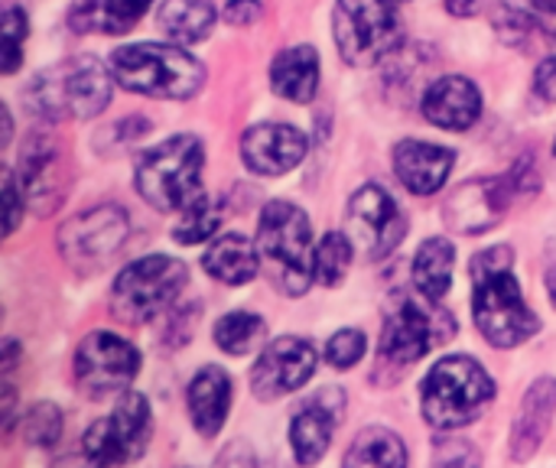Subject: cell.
I'll return each mask as SVG.
<instances>
[{
    "mask_svg": "<svg viewBox=\"0 0 556 468\" xmlns=\"http://www.w3.org/2000/svg\"><path fill=\"white\" fill-rule=\"evenodd\" d=\"M511 257H515L511 248L502 244L482 251L469 267L476 326L498 349H515L541 329L538 316L521 296V283L515 277Z\"/></svg>",
    "mask_w": 556,
    "mask_h": 468,
    "instance_id": "1",
    "label": "cell"
},
{
    "mask_svg": "<svg viewBox=\"0 0 556 468\" xmlns=\"http://www.w3.org/2000/svg\"><path fill=\"white\" fill-rule=\"evenodd\" d=\"M257 254L277 290L303 296L316 277L313 228L306 212L290 202H270L257 222Z\"/></svg>",
    "mask_w": 556,
    "mask_h": 468,
    "instance_id": "2",
    "label": "cell"
},
{
    "mask_svg": "<svg viewBox=\"0 0 556 468\" xmlns=\"http://www.w3.org/2000/svg\"><path fill=\"white\" fill-rule=\"evenodd\" d=\"M202 166H205L202 143L195 137L182 134V137H169L166 143L147 150L134 169V182H137V192L143 195V202H150L153 208L186 212L189 205L205 199Z\"/></svg>",
    "mask_w": 556,
    "mask_h": 468,
    "instance_id": "3",
    "label": "cell"
},
{
    "mask_svg": "<svg viewBox=\"0 0 556 468\" xmlns=\"http://www.w3.org/2000/svg\"><path fill=\"white\" fill-rule=\"evenodd\" d=\"M492 401H495V381L469 355L443 358L424 378L420 407H424L427 423L437 427V430L469 427L472 420H479V414Z\"/></svg>",
    "mask_w": 556,
    "mask_h": 468,
    "instance_id": "4",
    "label": "cell"
},
{
    "mask_svg": "<svg viewBox=\"0 0 556 468\" xmlns=\"http://www.w3.org/2000/svg\"><path fill=\"white\" fill-rule=\"evenodd\" d=\"M114 81L127 91L150 94V98H169L186 101L205 85V68L199 59L176 46H156V42H137L124 46L111 55Z\"/></svg>",
    "mask_w": 556,
    "mask_h": 468,
    "instance_id": "5",
    "label": "cell"
},
{
    "mask_svg": "<svg viewBox=\"0 0 556 468\" xmlns=\"http://www.w3.org/2000/svg\"><path fill=\"white\" fill-rule=\"evenodd\" d=\"M111 75L114 72L88 55L59 62L55 68H46L29 81L26 101L46 121L94 117L111 101Z\"/></svg>",
    "mask_w": 556,
    "mask_h": 468,
    "instance_id": "6",
    "label": "cell"
},
{
    "mask_svg": "<svg viewBox=\"0 0 556 468\" xmlns=\"http://www.w3.org/2000/svg\"><path fill=\"white\" fill-rule=\"evenodd\" d=\"M456 336V322L446 309L437 306L430 296H404L384 322L381 349H378V371H407L420 362L433 345L450 342Z\"/></svg>",
    "mask_w": 556,
    "mask_h": 468,
    "instance_id": "7",
    "label": "cell"
},
{
    "mask_svg": "<svg viewBox=\"0 0 556 468\" xmlns=\"http://www.w3.org/2000/svg\"><path fill=\"white\" fill-rule=\"evenodd\" d=\"M332 36L342 59L355 68L378 65L401 42V16L391 0H339Z\"/></svg>",
    "mask_w": 556,
    "mask_h": 468,
    "instance_id": "8",
    "label": "cell"
},
{
    "mask_svg": "<svg viewBox=\"0 0 556 468\" xmlns=\"http://www.w3.org/2000/svg\"><path fill=\"white\" fill-rule=\"evenodd\" d=\"M186 277L189 270L176 257H166V254L143 257L114 280L111 309L121 322H134V326L150 322L182 293Z\"/></svg>",
    "mask_w": 556,
    "mask_h": 468,
    "instance_id": "9",
    "label": "cell"
},
{
    "mask_svg": "<svg viewBox=\"0 0 556 468\" xmlns=\"http://www.w3.org/2000/svg\"><path fill=\"white\" fill-rule=\"evenodd\" d=\"M150 433H153V417L147 397L127 391L121 404L111 410V417L98 420L85 433V456L94 466H124L143 456Z\"/></svg>",
    "mask_w": 556,
    "mask_h": 468,
    "instance_id": "10",
    "label": "cell"
},
{
    "mask_svg": "<svg viewBox=\"0 0 556 468\" xmlns=\"http://www.w3.org/2000/svg\"><path fill=\"white\" fill-rule=\"evenodd\" d=\"M130 235V218L121 205H94L59 228V251L62 257L78 267L91 270L104 264Z\"/></svg>",
    "mask_w": 556,
    "mask_h": 468,
    "instance_id": "11",
    "label": "cell"
},
{
    "mask_svg": "<svg viewBox=\"0 0 556 468\" xmlns=\"http://www.w3.org/2000/svg\"><path fill=\"white\" fill-rule=\"evenodd\" d=\"M140 371V352L114 332H91L75 352V381L88 397L127 391Z\"/></svg>",
    "mask_w": 556,
    "mask_h": 468,
    "instance_id": "12",
    "label": "cell"
},
{
    "mask_svg": "<svg viewBox=\"0 0 556 468\" xmlns=\"http://www.w3.org/2000/svg\"><path fill=\"white\" fill-rule=\"evenodd\" d=\"M349 235L368 261H384L407 235V218L391 192L365 186L349 202Z\"/></svg>",
    "mask_w": 556,
    "mask_h": 468,
    "instance_id": "13",
    "label": "cell"
},
{
    "mask_svg": "<svg viewBox=\"0 0 556 468\" xmlns=\"http://www.w3.org/2000/svg\"><path fill=\"white\" fill-rule=\"evenodd\" d=\"M515 169L505 179H476L459 186L446 205H443V218L453 231L459 235H482L489 228H495L508 208V202L515 195H521V182H515Z\"/></svg>",
    "mask_w": 556,
    "mask_h": 468,
    "instance_id": "14",
    "label": "cell"
},
{
    "mask_svg": "<svg viewBox=\"0 0 556 468\" xmlns=\"http://www.w3.org/2000/svg\"><path fill=\"white\" fill-rule=\"evenodd\" d=\"M313 375L316 349L306 339H277L261 352L251 371V388L257 401H277L300 391Z\"/></svg>",
    "mask_w": 556,
    "mask_h": 468,
    "instance_id": "15",
    "label": "cell"
},
{
    "mask_svg": "<svg viewBox=\"0 0 556 468\" xmlns=\"http://www.w3.org/2000/svg\"><path fill=\"white\" fill-rule=\"evenodd\" d=\"M20 186H23V202H29L36 215H49L65 199L68 173H65V156L55 140L39 134L23 143Z\"/></svg>",
    "mask_w": 556,
    "mask_h": 468,
    "instance_id": "16",
    "label": "cell"
},
{
    "mask_svg": "<svg viewBox=\"0 0 556 468\" xmlns=\"http://www.w3.org/2000/svg\"><path fill=\"white\" fill-rule=\"evenodd\" d=\"M241 156L261 176H283L303 163L306 137L290 124H257L241 137Z\"/></svg>",
    "mask_w": 556,
    "mask_h": 468,
    "instance_id": "17",
    "label": "cell"
},
{
    "mask_svg": "<svg viewBox=\"0 0 556 468\" xmlns=\"http://www.w3.org/2000/svg\"><path fill=\"white\" fill-rule=\"evenodd\" d=\"M342 410H345V394L336 388H326L313 404H306L296 414V420L290 427V443L303 466H313L323 459V453L329 450L332 430L342 420Z\"/></svg>",
    "mask_w": 556,
    "mask_h": 468,
    "instance_id": "18",
    "label": "cell"
},
{
    "mask_svg": "<svg viewBox=\"0 0 556 468\" xmlns=\"http://www.w3.org/2000/svg\"><path fill=\"white\" fill-rule=\"evenodd\" d=\"M424 117L437 127H446V130H469L479 114H482V94L479 88L463 78V75H446V78H437L427 94H424Z\"/></svg>",
    "mask_w": 556,
    "mask_h": 468,
    "instance_id": "19",
    "label": "cell"
},
{
    "mask_svg": "<svg viewBox=\"0 0 556 468\" xmlns=\"http://www.w3.org/2000/svg\"><path fill=\"white\" fill-rule=\"evenodd\" d=\"M456 153L424 140H404L394 147V173L414 195H433L450 179Z\"/></svg>",
    "mask_w": 556,
    "mask_h": 468,
    "instance_id": "20",
    "label": "cell"
},
{
    "mask_svg": "<svg viewBox=\"0 0 556 468\" xmlns=\"http://www.w3.org/2000/svg\"><path fill=\"white\" fill-rule=\"evenodd\" d=\"M556 410V381L554 378H541L531 384V391L521 401L518 420L511 427V459L525 463L538 453V446L544 443L547 430H551V417Z\"/></svg>",
    "mask_w": 556,
    "mask_h": 468,
    "instance_id": "21",
    "label": "cell"
},
{
    "mask_svg": "<svg viewBox=\"0 0 556 468\" xmlns=\"http://www.w3.org/2000/svg\"><path fill=\"white\" fill-rule=\"evenodd\" d=\"M228 407H231V381H228V375L222 368H215V365L202 368L189 384V417H192L199 437L212 440L225 427Z\"/></svg>",
    "mask_w": 556,
    "mask_h": 468,
    "instance_id": "22",
    "label": "cell"
},
{
    "mask_svg": "<svg viewBox=\"0 0 556 468\" xmlns=\"http://www.w3.org/2000/svg\"><path fill=\"white\" fill-rule=\"evenodd\" d=\"M205 274L215 277L218 283L228 287H241L248 280L257 277L261 270V254H257V241L244 238V235H222L212 241L205 261H202Z\"/></svg>",
    "mask_w": 556,
    "mask_h": 468,
    "instance_id": "23",
    "label": "cell"
},
{
    "mask_svg": "<svg viewBox=\"0 0 556 468\" xmlns=\"http://www.w3.org/2000/svg\"><path fill=\"white\" fill-rule=\"evenodd\" d=\"M270 85L280 98L293 101V104H306L313 101L316 88H319V55L313 46H293L287 52H280L274 59L270 68Z\"/></svg>",
    "mask_w": 556,
    "mask_h": 468,
    "instance_id": "24",
    "label": "cell"
},
{
    "mask_svg": "<svg viewBox=\"0 0 556 468\" xmlns=\"http://www.w3.org/2000/svg\"><path fill=\"white\" fill-rule=\"evenodd\" d=\"M153 0H81L72 10V29L75 33H127Z\"/></svg>",
    "mask_w": 556,
    "mask_h": 468,
    "instance_id": "25",
    "label": "cell"
},
{
    "mask_svg": "<svg viewBox=\"0 0 556 468\" xmlns=\"http://www.w3.org/2000/svg\"><path fill=\"white\" fill-rule=\"evenodd\" d=\"M156 26L179 46L202 42L215 26V7L212 0H166L156 10Z\"/></svg>",
    "mask_w": 556,
    "mask_h": 468,
    "instance_id": "26",
    "label": "cell"
},
{
    "mask_svg": "<svg viewBox=\"0 0 556 468\" xmlns=\"http://www.w3.org/2000/svg\"><path fill=\"white\" fill-rule=\"evenodd\" d=\"M453 244L446 238H430L420 244L417 257H414V287L417 293L430 296V300H443L453 287Z\"/></svg>",
    "mask_w": 556,
    "mask_h": 468,
    "instance_id": "27",
    "label": "cell"
},
{
    "mask_svg": "<svg viewBox=\"0 0 556 468\" xmlns=\"http://www.w3.org/2000/svg\"><path fill=\"white\" fill-rule=\"evenodd\" d=\"M345 466L401 468L407 466V450H404V443H401L391 430L371 427V430L358 433V440L352 443V450H349V456H345Z\"/></svg>",
    "mask_w": 556,
    "mask_h": 468,
    "instance_id": "28",
    "label": "cell"
},
{
    "mask_svg": "<svg viewBox=\"0 0 556 468\" xmlns=\"http://www.w3.org/2000/svg\"><path fill=\"white\" fill-rule=\"evenodd\" d=\"M267 336V326L254 313H231L215 322V342L228 355H248L254 352Z\"/></svg>",
    "mask_w": 556,
    "mask_h": 468,
    "instance_id": "29",
    "label": "cell"
},
{
    "mask_svg": "<svg viewBox=\"0 0 556 468\" xmlns=\"http://www.w3.org/2000/svg\"><path fill=\"white\" fill-rule=\"evenodd\" d=\"M352 267V241L342 231H329L316 248V280L323 287H336Z\"/></svg>",
    "mask_w": 556,
    "mask_h": 468,
    "instance_id": "30",
    "label": "cell"
},
{
    "mask_svg": "<svg viewBox=\"0 0 556 468\" xmlns=\"http://www.w3.org/2000/svg\"><path fill=\"white\" fill-rule=\"evenodd\" d=\"M218 205L208 202V199H199L195 205H189L182 212V222L176 225V241L179 244H199V241H208L218 228Z\"/></svg>",
    "mask_w": 556,
    "mask_h": 468,
    "instance_id": "31",
    "label": "cell"
},
{
    "mask_svg": "<svg viewBox=\"0 0 556 468\" xmlns=\"http://www.w3.org/2000/svg\"><path fill=\"white\" fill-rule=\"evenodd\" d=\"M62 433V414L52 404H36L26 417H23V440L29 446H52Z\"/></svg>",
    "mask_w": 556,
    "mask_h": 468,
    "instance_id": "32",
    "label": "cell"
},
{
    "mask_svg": "<svg viewBox=\"0 0 556 468\" xmlns=\"http://www.w3.org/2000/svg\"><path fill=\"white\" fill-rule=\"evenodd\" d=\"M29 23L26 13L20 7H7L3 10V75H13L20 68V55H23V42H26Z\"/></svg>",
    "mask_w": 556,
    "mask_h": 468,
    "instance_id": "33",
    "label": "cell"
},
{
    "mask_svg": "<svg viewBox=\"0 0 556 468\" xmlns=\"http://www.w3.org/2000/svg\"><path fill=\"white\" fill-rule=\"evenodd\" d=\"M365 336L358 332V329H342V332H336L332 339H329V345H326V358H329V365L336 368V371H349V368H355L362 358H365Z\"/></svg>",
    "mask_w": 556,
    "mask_h": 468,
    "instance_id": "34",
    "label": "cell"
},
{
    "mask_svg": "<svg viewBox=\"0 0 556 468\" xmlns=\"http://www.w3.org/2000/svg\"><path fill=\"white\" fill-rule=\"evenodd\" d=\"M495 26H498V33H502L511 46L528 42L531 33H538V20H534L528 10H521V7H515V3H508V0H502V7H498V13H495Z\"/></svg>",
    "mask_w": 556,
    "mask_h": 468,
    "instance_id": "35",
    "label": "cell"
},
{
    "mask_svg": "<svg viewBox=\"0 0 556 468\" xmlns=\"http://www.w3.org/2000/svg\"><path fill=\"white\" fill-rule=\"evenodd\" d=\"M20 189H23V186H20ZM20 189H16L13 173L7 169V173H3V199H7V231H10V235L16 231L20 215H23V205H26V202H20Z\"/></svg>",
    "mask_w": 556,
    "mask_h": 468,
    "instance_id": "36",
    "label": "cell"
},
{
    "mask_svg": "<svg viewBox=\"0 0 556 468\" xmlns=\"http://www.w3.org/2000/svg\"><path fill=\"white\" fill-rule=\"evenodd\" d=\"M437 463L443 466H469V463H479V453L469 450V443L463 440H450L437 450Z\"/></svg>",
    "mask_w": 556,
    "mask_h": 468,
    "instance_id": "37",
    "label": "cell"
},
{
    "mask_svg": "<svg viewBox=\"0 0 556 468\" xmlns=\"http://www.w3.org/2000/svg\"><path fill=\"white\" fill-rule=\"evenodd\" d=\"M534 91H538V98H544V101H556V49L538 65Z\"/></svg>",
    "mask_w": 556,
    "mask_h": 468,
    "instance_id": "38",
    "label": "cell"
},
{
    "mask_svg": "<svg viewBox=\"0 0 556 468\" xmlns=\"http://www.w3.org/2000/svg\"><path fill=\"white\" fill-rule=\"evenodd\" d=\"M225 20H228L231 26H251V23L261 20V3H257V0H228Z\"/></svg>",
    "mask_w": 556,
    "mask_h": 468,
    "instance_id": "39",
    "label": "cell"
},
{
    "mask_svg": "<svg viewBox=\"0 0 556 468\" xmlns=\"http://www.w3.org/2000/svg\"><path fill=\"white\" fill-rule=\"evenodd\" d=\"M446 10L453 16H472L479 13V0H446Z\"/></svg>",
    "mask_w": 556,
    "mask_h": 468,
    "instance_id": "40",
    "label": "cell"
},
{
    "mask_svg": "<svg viewBox=\"0 0 556 468\" xmlns=\"http://www.w3.org/2000/svg\"><path fill=\"white\" fill-rule=\"evenodd\" d=\"M547 290H551V300L556 306V254L547 261Z\"/></svg>",
    "mask_w": 556,
    "mask_h": 468,
    "instance_id": "41",
    "label": "cell"
},
{
    "mask_svg": "<svg viewBox=\"0 0 556 468\" xmlns=\"http://www.w3.org/2000/svg\"><path fill=\"white\" fill-rule=\"evenodd\" d=\"M538 10H544V13H554L556 16V0H531Z\"/></svg>",
    "mask_w": 556,
    "mask_h": 468,
    "instance_id": "42",
    "label": "cell"
},
{
    "mask_svg": "<svg viewBox=\"0 0 556 468\" xmlns=\"http://www.w3.org/2000/svg\"><path fill=\"white\" fill-rule=\"evenodd\" d=\"M554 153H556V143H554Z\"/></svg>",
    "mask_w": 556,
    "mask_h": 468,
    "instance_id": "43",
    "label": "cell"
}]
</instances>
